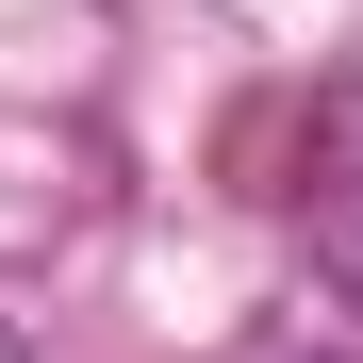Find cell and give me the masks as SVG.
I'll use <instances>...</instances> for the list:
<instances>
[{
    "label": "cell",
    "mask_w": 363,
    "mask_h": 363,
    "mask_svg": "<svg viewBox=\"0 0 363 363\" xmlns=\"http://www.w3.org/2000/svg\"><path fill=\"white\" fill-rule=\"evenodd\" d=\"M281 231L314 248L330 297H363V67L297 116V182H281Z\"/></svg>",
    "instance_id": "obj_1"
}]
</instances>
